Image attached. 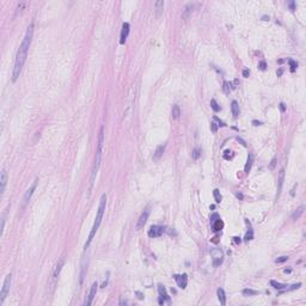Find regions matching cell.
I'll return each instance as SVG.
<instances>
[{"mask_svg": "<svg viewBox=\"0 0 306 306\" xmlns=\"http://www.w3.org/2000/svg\"><path fill=\"white\" fill-rule=\"evenodd\" d=\"M32 37H34V24L31 23L28 29L27 32H25V36L22 41V44L18 48L17 52V56H16V61H15V67H13V73H12V80L16 81L18 79V76L20 75V72L23 69V66L25 61H27V56H28V50L30 48V44L32 42Z\"/></svg>", "mask_w": 306, "mask_h": 306, "instance_id": "cell-1", "label": "cell"}, {"mask_svg": "<svg viewBox=\"0 0 306 306\" xmlns=\"http://www.w3.org/2000/svg\"><path fill=\"white\" fill-rule=\"evenodd\" d=\"M105 207H107V195L103 194L100 197V201H99V207H98V211H97V215H96V219H95V222H93V226L91 228V232L88 234V238H87V241L85 243V249L88 248V245L91 244V241L93 239V237L96 236L98 228H99V225L102 222V219H103V215H104V212H105Z\"/></svg>", "mask_w": 306, "mask_h": 306, "instance_id": "cell-2", "label": "cell"}, {"mask_svg": "<svg viewBox=\"0 0 306 306\" xmlns=\"http://www.w3.org/2000/svg\"><path fill=\"white\" fill-rule=\"evenodd\" d=\"M103 144H104V128L100 127L99 131V136H98V145L96 149V156H95V164H93V170H92V177H91V183L93 184L95 177L97 176L98 169L100 166V161H102V156H103Z\"/></svg>", "mask_w": 306, "mask_h": 306, "instance_id": "cell-3", "label": "cell"}, {"mask_svg": "<svg viewBox=\"0 0 306 306\" xmlns=\"http://www.w3.org/2000/svg\"><path fill=\"white\" fill-rule=\"evenodd\" d=\"M37 183H38V178H36V180L32 182V184L29 187V189L27 190V193H25V195L23 197V201H22V208H25V206L29 203V201H30V199H31V196L34 194V191H35V189L37 187Z\"/></svg>", "mask_w": 306, "mask_h": 306, "instance_id": "cell-4", "label": "cell"}, {"mask_svg": "<svg viewBox=\"0 0 306 306\" xmlns=\"http://www.w3.org/2000/svg\"><path fill=\"white\" fill-rule=\"evenodd\" d=\"M11 274H8L6 277H5V281H4V285H3V288H1V292H0V304H3L4 300L6 299L8 292H10V287H11Z\"/></svg>", "mask_w": 306, "mask_h": 306, "instance_id": "cell-5", "label": "cell"}, {"mask_svg": "<svg viewBox=\"0 0 306 306\" xmlns=\"http://www.w3.org/2000/svg\"><path fill=\"white\" fill-rule=\"evenodd\" d=\"M211 255H212V261H213V265L214 267H218L222 263V258H224V253L220 249H214L211 251Z\"/></svg>", "mask_w": 306, "mask_h": 306, "instance_id": "cell-6", "label": "cell"}, {"mask_svg": "<svg viewBox=\"0 0 306 306\" xmlns=\"http://www.w3.org/2000/svg\"><path fill=\"white\" fill-rule=\"evenodd\" d=\"M164 232H165V228H164L163 226L154 225V226H151L149 231H148V237H151V238H157V237H160Z\"/></svg>", "mask_w": 306, "mask_h": 306, "instance_id": "cell-7", "label": "cell"}, {"mask_svg": "<svg viewBox=\"0 0 306 306\" xmlns=\"http://www.w3.org/2000/svg\"><path fill=\"white\" fill-rule=\"evenodd\" d=\"M97 287H98V285L95 282V284H92V286H91V289H90V293H88V295H87V298H86V300H85V302H84V305L85 306H90L91 304H92V301H93V299H95V297H96V293H97Z\"/></svg>", "mask_w": 306, "mask_h": 306, "instance_id": "cell-8", "label": "cell"}, {"mask_svg": "<svg viewBox=\"0 0 306 306\" xmlns=\"http://www.w3.org/2000/svg\"><path fill=\"white\" fill-rule=\"evenodd\" d=\"M129 30H131L129 24H128V23H123V24H122L121 35H120V43H121V44H124V43H126V40H127V37H128Z\"/></svg>", "mask_w": 306, "mask_h": 306, "instance_id": "cell-9", "label": "cell"}, {"mask_svg": "<svg viewBox=\"0 0 306 306\" xmlns=\"http://www.w3.org/2000/svg\"><path fill=\"white\" fill-rule=\"evenodd\" d=\"M148 215H149V209L147 208V209L144 211V213H142L141 215H140L139 221H138V225H136V228H138V230L142 228V227L145 226V224H146V221H147V219H148Z\"/></svg>", "mask_w": 306, "mask_h": 306, "instance_id": "cell-10", "label": "cell"}, {"mask_svg": "<svg viewBox=\"0 0 306 306\" xmlns=\"http://www.w3.org/2000/svg\"><path fill=\"white\" fill-rule=\"evenodd\" d=\"M175 280H176L178 287H181V288H185L187 285H188V277H187L185 274H183V275H175Z\"/></svg>", "mask_w": 306, "mask_h": 306, "instance_id": "cell-11", "label": "cell"}, {"mask_svg": "<svg viewBox=\"0 0 306 306\" xmlns=\"http://www.w3.org/2000/svg\"><path fill=\"white\" fill-rule=\"evenodd\" d=\"M6 183H7V172L6 170H1V173H0V193H1V195L5 191Z\"/></svg>", "mask_w": 306, "mask_h": 306, "instance_id": "cell-12", "label": "cell"}, {"mask_svg": "<svg viewBox=\"0 0 306 306\" xmlns=\"http://www.w3.org/2000/svg\"><path fill=\"white\" fill-rule=\"evenodd\" d=\"M222 227H224V222H222V220L219 218V216L216 218V220H214V219L212 218V228H213V231H214V232L221 231Z\"/></svg>", "mask_w": 306, "mask_h": 306, "instance_id": "cell-13", "label": "cell"}, {"mask_svg": "<svg viewBox=\"0 0 306 306\" xmlns=\"http://www.w3.org/2000/svg\"><path fill=\"white\" fill-rule=\"evenodd\" d=\"M158 292H159V295H160L159 304H164V300H169V295H168L166 289H165L164 286L159 285V287H158Z\"/></svg>", "mask_w": 306, "mask_h": 306, "instance_id": "cell-14", "label": "cell"}, {"mask_svg": "<svg viewBox=\"0 0 306 306\" xmlns=\"http://www.w3.org/2000/svg\"><path fill=\"white\" fill-rule=\"evenodd\" d=\"M165 147H166V145H160V146H158L157 147V149H156V152H154V156H153V159H159L161 156H163V153H164V151H165Z\"/></svg>", "mask_w": 306, "mask_h": 306, "instance_id": "cell-15", "label": "cell"}, {"mask_svg": "<svg viewBox=\"0 0 306 306\" xmlns=\"http://www.w3.org/2000/svg\"><path fill=\"white\" fill-rule=\"evenodd\" d=\"M216 294H218V299H219L220 304H221L222 306L226 305V297H225V292H224V289H222V288H219L218 291H216Z\"/></svg>", "mask_w": 306, "mask_h": 306, "instance_id": "cell-16", "label": "cell"}, {"mask_svg": "<svg viewBox=\"0 0 306 306\" xmlns=\"http://www.w3.org/2000/svg\"><path fill=\"white\" fill-rule=\"evenodd\" d=\"M284 180H285V170L282 169L279 173V188H277V195H280V191H281L282 184H284Z\"/></svg>", "mask_w": 306, "mask_h": 306, "instance_id": "cell-17", "label": "cell"}, {"mask_svg": "<svg viewBox=\"0 0 306 306\" xmlns=\"http://www.w3.org/2000/svg\"><path fill=\"white\" fill-rule=\"evenodd\" d=\"M171 116H172L173 120L180 119V116H181V109H180V107H178V105H173V107H172Z\"/></svg>", "mask_w": 306, "mask_h": 306, "instance_id": "cell-18", "label": "cell"}, {"mask_svg": "<svg viewBox=\"0 0 306 306\" xmlns=\"http://www.w3.org/2000/svg\"><path fill=\"white\" fill-rule=\"evenodd\" d=\"M304 211H305V205H302V206H300L299 208H297V211L293 213V215H292V219H293V220L299 219L300 216H301V214L304 213Z\"/></svg>", "mask_w": 306, "mask_h": 306, "instance_id": "cell-19", "label": "cell"}, {"mask_svg": "<svg viewBox=\"0 0 306 306\" xmlns=\"http://www.w3.org/2000/svg\"><path fill=\"white\" fill-rule=\"evenodd\" d=\"M252 161H253V157H252V154H249V156H248L246 164H245V168H244V171H245L246 173H249V171L251 170V166H252Z\"/></svg>", "mask_w": 306, "mask_h": 306, "instance_id": "cell-20", "label": "cell"}, {"mask_svg": "<svg viewBox=\"0 0 306 306\" xmlns=\"http://www.w3.org/2000/svg\"><path fill=\"white\" fill-rule=\"evenodd\" d=\"M231 110H232V115L234 117H238V115H239V105L236 100L232 102V104H231Z\"/></svg>", "mask_w": 306, "mask_h": 306, "instance_id": "cell-21", "label": "cell"}, {"mask_svg": "<svg viewBox=\"0 0 306 306\" xmlns=\"http://www.w3.org/2000/svg\"><path fill=\"white\" fill-rule=\"evenodd\" d=\"M154 7L157 10V16H159L163 12V8H164V1L163 0H158V1L154 3Z\"/></svg>", "mask_w": 306, "mask_h": 306, "instance_id": "cell-22", "label": "cell"}, {"mask_svg": "<svg viewBox=\"0 0 306 306\" xmlns=\"http://www.w3.org/2000/svg\"><path fill=\"white\" fill-rule=\"evenodd\" d=\"M62 267H63V261L61 260V261L58 263V265L55 267V270H54V273H53V279H54V280H56V277L59 276V273H60V270H61Z\"/></svg>", "mask_w": 306, "mask_h": 306, "instance_id": "cell-23", "label": "cell"}, {"mask_svg": "<svg viewBox=\"0 0 306 306\" xmlns=\"http://www.w3.org/2000/svg\"><path fill=\"white\" fill-rule=\"evenodd\" d=\"M200 156H201V149L199 147H195L193 149V152H191V158H193L194 160H197Z\"/></svg>", "mask_w": 306, "mask_h": 306, "instance_id": "cell-24", "label": "cell"}, {"mask_svg": "<svg viewBox=\"0 0 306 306\" xmlns=\"http://www.w3.org/2000/svg\"><path fill=\"white\" fill-rule=\"evenodd\" d=\"M194 6H195V4H188V5L184 7V13H183V16L187 17V16L190 13V12H193Z\"/></svg>", "mask_w": 306, "mask_h": 306, "instance_id": "cell-25", "label": "cell"}, {"mask_svg": "<svg viewBox=\"0 0 306 306\" xmlns=\"http://www.w3.org/2000/svg\"><path fill=\"white\" fill-rule=\"evenodd\" d=\"M213 195H214V199H215V202L216 203H220L221 202V194H220V191H219V189H214V191H213Z\"/></svg>", "mask_w": 306, "mask_h": 306, "instance_id": "cell-26", "label": "cell"}, {"mask_svg": "<svg viewBox=\"0 0 306 306\" xmlns=\"http://www.w3.org/2000/svg\"><path fill=\"white\" fill-rule=\"evenodd\" d=\"M270 285H272L274 288H276V289H284L285 287H287L286 285L280 284V282H276V281H270Z\"/></svg>", "mask_w": 306, "mask_h": 306, "instance_id": "cell-27", "label": "cell"}, {"mask_svg": "<svg viewBox=\"0 0 306 306\" xmlns=\"http://www.w3.org/2000/svg\"><path fill=\"white\" fill-rule=\"evenodd\" d=\"M211 107H212V109H213L215 112L220 111V107H219L218 103H216V100H215V99H212V100H211Z\"/></svg>", "mask_w": 306, "mask_h": 306, "instance_id": "cell-28", "label": "cell"}, {"mask_svg": "<svg viewBox=\"0 0 306 306\" xmlns=\"http://www.w3.org/2000/svg\"><path fill=\"white\" fill-rule=\"evenodd\" d=\"M243 294H244V295H257L258 292H257V291H253V289H244V291H243Z\"/></svg>", "mask_w": 306, "mask_h": 306, "instance_id": "cell-29", "label": "cell"}, {"mask_svg": "<svg viewBox=\"0 0 306 306\" xmlns=\"http://www.w3.org/2000/svg\"><path fill=\"white\" fill-rule=\"evenodd\" d=\"M230 86H231V84L227 83V81H224V84H222V90H224V92H225L226 95H228V93H230V90H231V88H230Z\"/></svg>", "mask_w": 306, "mask_h": 306, "instance_id": "cell-30", "label": "cell"}, {"mask_svg": "<svg viewBox=\"0 0 306 306\" xmlns=\"http://www.w3.org/2000/svg\"><path fill=\"white\" fill-rule=\"evenodd\" d=\"M288 63H289V66H291V71H292V72H294L295 68L298 67V63H297L294 60H292V59L288 60Z\"/></svg>", "mask_w": 306, "mask_h": 306, "instance_id": "cell-31", "label": "cell"}, {"mask_svg": "<svg viewBox=\"0 0 306 306\" xmlns=\"http://www.w3.org/2000/svg\"><path fill=\"white\" fill-rule=\"evenodd\" d=\"M218 126H219V124H218V123H215V122H212V123H211V129H212L213 133H216V132H218Z\"/></svg>", "mask_w": 306, "mask_h": 306, "instance_id": "cell-32", "label": "cell"}, {"mask_svg": "<svg viewBox=\"0 0 306 306\" xmlns=\"http://www.w3.org/2000/svg\"><path fill=\"white\" fill-rule=\"evenodd\" d=\"M288 260V257L287 256H282V257H279L277 260H276V263H284V262H286Z\"/></svg>", "mask_w": 306, "mask_h": 306, "instance_id": "cell-33", "label": "cell"}, {"mask_svg": "<svg viewBox=\"0 0 306 306\" xmlns=\"http://www.w3.org/2000/svg\"><path fill=\"white\" fill-rule=\"evenodd\" d=\"M301 286V284H297V285H293V286H291V288H288V291H293V289H297V288H299Z\"/></svg>", "mask_w": 306, "mask_h": 306, "instance_id": "cell-34", "label": "cell"}, {"mask_svg": "<svg viewBox=\"0 0 306 306\" xmlns=\"http://www.w3.org/2000/svg\"><path fill=\"white\" fill-rule=\"evenodd\" d=\"M265 67H267V65H265V62H264V61L260 62V68H261L262 71H264V69H265Z\"/></svg>", "mask_w": 306, "mask_h": 306, "instance_id": "cell-35", "label": "cell"}, {"mask_svg": "<svg viewBox=\"0 0 306 306\" xmlns=\"http://www.w3.org/2000/svg\"><path fill=\"white\" fill-rule=\"evenodd\" d=\"M297 187H298V184H294V187H293V189L291 190V195H292V196H294V194H295V191H294V190H295V188H297Z\"/></svg>", "mask_w": 306, "mask_h": 306, "instance_id": "cell-36", "label": "cell"}, {"mask_svg": "<svg viewBox=\"0 0 306 306\" xmlns=\"http://www.w3.org/2000/svg\"><path fill=\"white\" fill-rule=\"evenodd\" d=\"M214 120H215L216 122H218V123H219V126H221V127H222V126H225V124H224V122H222V121H220V120H219L218 117H216V116L214 117Z\"/></svg>", "mask_w": 306, "mask_h": 306, "instance_id": "cell-37", "label": "cell"}, {"mask_svg": "<svg viewBox=\"0 0 306 306\" xmlns=\"http://www.w3.org/2000/svg\"><path fill=\"white\" fill-rule=\"evenodd\" d=\"M249 74H250L249 69H244L243 71V76H245V78H246V76H249Z\"/></svg>", "mask_w": 306, "mask_h": 306, "instance_id": "cell-38", "label": "cell"}, {"mask_svg": "<svg viewBox=\"0 0 306 306\" xmlns=\"http://www.w3.org/2000/svg\"><path fill=\"white\" fill-rule=\"evenodd\" d=\"M289 7H291V10H292V11H294V7H295V4H294V1H291V3H289Z\"/></svg>", "mask_w": 306, "mask_h": 306, "instance_id": "cell-39", "label": "cell"}, {"mask_svg": "<svg viewBox=\"0 0 306 306\" xmlns=\"http://www.w3.org/2000/svg\"><path fill=\"white\" fill-rule=\"evenodd\" d=\"M280 109H281V111H285V110H286V108H285V104H284V103H281V104H280Z\"/></svg>", "mask_w": 306, "mask_h": 306, "instance_id": "cell-40", "label": "cell"}, {"mask_svg": "<svg viewBox=\"0 0 306 306\" xmlns=\"http://www.w3.org/2000/svg\"><path fill=\"white\" fill-rule=\"evenodd\" d=\"M252 124H253V126H260L261 122H260V121H252Z\"/></svg>", "mask_w": 306, "mask_h": 306, "instance_id": "cell-41", "label": "cell"}, {"mask_svg": "<svg viewBox=\"0 0 306 306\" xmlns=\"http://www.w3.org/2000/svg\"><path fill=\"white\" fill-rule=\"evenodd\" d=\"M236 196H237L238 199H240V200L243 199V195H241V194H239V193H237V194H236Z\"/></svg>", "mask_w": 306, "mask_h": 306, "instance_id": "cell-42", "label": "cell"}, {"mask_svg": "<svg viewBox=\"0 0 306 306\" xmlns=\"http://www.w3.org/2000/svg\"><path fill=\"white\" fill-rule=\"evenodd\" d=\"M274 165H275V159H273V161H272V164H270V168H272V169L274 168Z\"/></svg>", "mask_w": 306, "mask_h": 306, "instance_id": "cell-43", "label": "cell"}]
</instances>
